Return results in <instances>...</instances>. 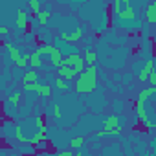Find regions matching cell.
I'll return each instance as SVG.
<instances>
[{"label": "cell", "mask_w": 156, "mask_h": 156, "mask_svg": "<svg viewBox=\"0 0 156 156\" xmlns=\"http://www.w3.org/2000/svg\"><path fill=\"white\" fill-rule=\"evenodd\" d=\"M37 94L42 96V98H50V96H51V87H48V85H41V88H39Z\"/></svg>", "instance_id": "d6986e66"}, {"label": "cell", "mask_w": 156, "mask_h": 156, "mask_svg": "<svg viewBox=\"0 0 156 156\" xmlns=\"http://www.w3.org/2000/svg\"><path fill=\"white\" fill-rule=\"evenodd\" d=\"M9 33V28H6V26H0V37H4V35H8Z\"/></svg>", "instance_id": "f546056e"}, {"label": "cell", "mask_w": 156, "mask_h": 156, "mask_svg": "<svg viewBox=\"0 0 156 156\" xmlns=\"http://www.w3.org/2000/svg\"><path fill=\"white\" fill-rule=\"evenodd\" d=\"M57 156H73V152H72V151H61Z\"/></svg>", "instance_id": "4dcf8cb0"}, {"label": "cell", "mask_w": 156, "mask_h": 156, "mask_svg": "<svg viewBox=\"0 0 156 156\" xmlns=\"http://www.w3.org/2000/svg\"><path fill=\"white\" fill-rule=\"evenodd\" d=\"M96 59H98V57H96V51H94V50H87V51H85V59H83V61H85L88 66H94Z\"/></svg>", "instance_id": "9a60e30c"}, {"label": "cell", "mask_w": 156, "mask_h": 156, "mask_svg": "<svg viewBox=\"0 0 156 156\" xmlns=\"http://www.w3.org/2000/svg\"><path fill=\"white\" fill-rule=\"evenodd\" d=\"M20 98H22V94H20V92H17V94H13V96H9V103H13V105H19V101H20Z\"/></svg>", "instance_id": "484cf974"}, {"label": "cell", "mask_w": 156, "mask_h": 156, "mask_svg": "<svg viewBox=\"0 0 156 156\" xmlns=\"http://www.w3.org/2000/svg\"><path fill=\"white\" fill-rule=\"evenodd\" d=\"M30 9L33 11V15H37L39 11H41V2H39V0H30Z\"/></svg>", "instance_id": "44dd1931"}, {"label": "cell", "mask_w": 156, "mask_h": 156, "mask_svg": "<svg viewBox=\"0 0 156 156\" xmlns=\"http://www.w3.org/2000/svg\"><path fill=\"white\" fill-rule=\"evenodd\" d=\"M134 17H136V13H134V9H132L130 2H123V9H121V13H119V19H127V20H132Z\"/></svg>", "instance_id": "52a82bcc"}, {"label": "cell", "mask_w": 156, "mask_h": 156, "mask_svg": "<svg viewBox=\"0 0 156 156\" xmlns=\"http://www.w3.org/2000/svg\"><path fill=\"white\" fill-rule=\"evenodd\" d=\"M53 114H55V118H61V107L57 103L53 105Z\"/></svg>", "instance_id": "f1b7e54d"}, {"label": "cell", "mask_w": 156, "mask_h": 156, "mask_svg": "<svg viewBox=\"0 0 156 156\" xmlns=\"http://www.w3.org/2000/svg\"><path fill=\"white\" fill-rule=\"evenodd\" d=\"M55 87L59 88V90H68L70 87H68V81H64V79H61V77H59V79L55 81Z\"/></svg>", "instance_id": "7402d4cb"}, {"label": "cell", "mask_w": 156, "mask_h": 156, "mask_svg": "<svg viewBox=\"0 0 156 156\" xmlns=\"http://www.w3.org/2000/svg\"><path fill=\"white\" fill-rule=\"evenodd\" d=\"M28 64H30L33 70H37V68H41V66H42V61H41V57L33 51V53L30 55V62H28Z\"/></svg>", "instance_id": "5bb4252c"}, {"label": "cell", "mask_w": 156, "mask_h": 156, "mask_svg": "<svg viewBox=\"0 0 156 156\" xmlns=\"http://www.w3.org/2000/svg\"><path fill=\"white\" fill-rule=\"evenodd\" d=\"M61 66L73 68V70H75V73H81V72L85 70V61H83V57H81L79 53H75V51H73V53H70V55L62 57Z\"/></svg>", "instance_id": "3957f363"}, {"label": "cell", "mask_w": 156, "mask_h": 156, "mask_svg": "<svg viewBox=\"0 0 156 156\" xmlns=\"http://www.w3.org/2000/svg\"><path fill=\"white\" fill-rule=\"evenodd\" d=\"M81 33H83V28H75V31H72V33H61V39L66 42H75L81 39Z\"/></svg>", "instance_id": "8992f818"}, {"label": "cell", "mask_w": 156, "mask_h": 156, "mask_svg": "<svg viewBox=\"0 0 156 156\" xmlns=\"http://www.w3.org/2000/svg\"><path fill=\"white\" fill-rule=\"evenodd\" d=\"M26 26H28V13L19 9L17 11V28L19 30H26Z\"/></svg>", "instance_id": "8fae6325"}, {"label": "cell", "mask_w": 156, "mask_h": 156, "mask_svg": "<svg viewBox=\"0 0 156 156\" xmlns=\"http://www.w3.org/2000/svg\"><path fill=\"white\" fill-rule=\"evenodd\" d=\"M116 127H119V118L118 116H107L105 121H103V129L110 130V129H116Z\"/></svg>", "instance_id": "30bf717a"}, {"label": "cell", "mask_w": 156, "mask_h": 156, "mask_svg": "<svg viewBox=\"0 0 156 156\" xmlns=\"http://www.w3.org/2000/svg\"><path fill=\"white\" fill-rule=\"evenodd\" d=\"M35 123H37V129H39V130H44V129H46V123H44V118H42V116H39V118L35 119Z\"/></svg>", "instance_id": "4316f807"}, {"label": "cell", "mask_w": 156, "mask_h": 156, "mask_svg": "<svg viewBox=\"0 0 156 156\" xmlns=\"http://www.w3.org/2000/svg\"><path fill=\"white\" fill-rule=\"evenodd\" d=\"M51 50H53V44H42L41 48H37V50H35V53H37L39 57H42L44 53H48V55H50V53H51Z\"/></svg>", "instance_id": "e0dca14e"}, {"label": "cell", "mask_w": 156, "mask_h": 156, "mask_svg": "<svg viewBox=\"0 0 156 156\" xmlns=\"http://www.w3.org/2000/svg\"><path fill=\"white\" fill-rule=\"evenodd\" d=\"M73 156H81V152H75V154H73Z\"/></svg>", "instance_id": "1f68e13d"}, {"label": "cell", "mask_w": 156, "mask_h": 156, "mask_svg": "<svg viewBox=\"0 0 156 156\" xmlns=\"http://www.w3.org/2000/svg\"><path fill=\"white\" fill-rule=\"evenodd\" d=\"M121 9H123V2H121V0H114V13L119 15Z\"/></svg>", "instance_id": "d4e9b609"}, {"label": "cell", "mask_w": 156, "mask_h": 156, "mask_svg": "<svg viewBox=\"0 0 156 156\" xmlns=\"http://www.w3.org/2000/svg\"><path fill=\"white\" fill-rule=\"evenodd\" d=\"M57 73L61 75V79H64V81H72V79H75V75H77L73 68H66V66H59Z\"/></svg>", "instance_id": "277c9868"}, {"label": "cell", "mask_w": 156, "mask_h": 156, "mask_svg": "<svg viewBox=\"0 0 156 156\" xmlns=\"http://www.w3.org/2000/svg\"><path fill=\"white\" fill-rule=\"evenodd\" d=\"M50 9H44V11H39L37 15H35V19H37V22L41 24V26H46L48 24V20H50Z\"/></svg>", "instance_id": "7c38bea8"}, {"label": "cell", "mask_w": 156, "mask_h": 156, "mask_svg": "<svg viewBox=\"0 0 156 156\" xmlns=\"http://www.w3.org/2000/svg\"><path fill=\"white\" fill-rule=\"evenodd\" d=\"M152 70H154V61L149 59V61L145 62V66L141 68V72L138 73V79H140V81H147V77H149V73H151Z\"/></svg>", "instance_id": "5b68a950"}, {"label": "cell", "mask_w": 156, "mask_h": 156, "mask_svg": "<svg viewBox=\"0 0 156 156\" xmlns=\"http://www.w3.org/2000/svg\"><path fill=\"white\" fill-rule=\"evenodd\" d=\"M156 94V88L152 87V88H145V90H141V94L138 96V103H136V112H138V118L141 119V123L147 127V129H154L156 127V123L151 119V116L147 114V110H145V103H147V99L151 98V96H154Z\"/></svg>", "instance_id": "7a4b0ae2"}, {"label": "cell", "mask_w": 156, "mask_h": 156, "mask_svg": "<svg viewBox=\"0 0 156 156\" xmlns=\"http://www.w3.org/2000/svg\"><path fill=\"white\" fill-rule=\"evenodd\" d=\"M37 79H39V77H37V72H35V70H30L28 73H24V85H31V83H39Z\"/></svg>", "instance_id": "4fadbf2b"}, {"label": "cell", "mask_w": 156, "mask_h": 156, "mask_svg": "<svg viewBox=\"0 0 156 156\" xmlns=\"http://www.w3.org/2000/svg\"><path fill=\"white\" fill-rule=\"evenodd\" d=\"M15 138H17L19 141H28V138L22 134V127H20V125H15Z\"/></svg>", "instance_id": "ffe728a7"}, {"label": "cell", "mask_w": 156, "mask_h": 156, "mask_svg": "<svg viewBox=\"0 0 156 156\" xmlns=\"http://www.w3.org/2000/svg\"><path fill=\"white\" fill-rule=\"evenodd\" d=\"M147 79H149V83H151L152 87H156V72H154V70L149 73V77H147Z\"/></svg>", "instance_id": "83f0119b"}, {"label": "cell", "mask_w": 156, "mask_h": 156, "mask_svg": "<svg viewBox=\"0 0 156 156\" xmlns=\"http://www.w3.org/2000/svg\"><path fill=\"white\" fill-rule=\"evenodd\" d=\"M145 15H147V22H149V24H154V22H156V2H149V4H147Z\"/></svg>", "instance_id": "ba28073f"}, {"label": "cell", "mask_w": 156, "mask_h": 156, "mask_svg": "<svg viewBox=\"0 0 156 156\" xmlns=\"http://www.w3.org/2000/svg\"><path fill=\"white\" fill-rule=\"evenodd\" d=\"M121 134V127H116V129H110V130H103V132H98L96 138H103V136H118Z\"/></svg>", "instance_id": "ac0fdd59"}, {"label": "cell", "mask_w": 156, "mask_h": 156, "mask_svg": "<svg viewBox=\"0 0 156 156\" xmlns=\"http://www.w3.org/2000/svg\"><path fill=\"white\" fill-rule=\"evenodd\" d=\"M83 138L81 136H77V138H72V141H70V147H81L83 145Z\"/></svg>", "instance_id": "cb8c5ba5"}, {"label": "cell", "mask_w": 156, "mask_h": 156, "mask_svg": "<svg viewBox=\"0 0 156 156\" xmlns=\"http://www.w3.org/2000/svg\"><path fill=\"white\" fill-rule=\"evenodd\" d=\"M39 88H41V85H39V83H31V85H24V90H26V92H39Z\"/></svg>", "instance_id": "603a6c76"}, {"label": "cell", "mask_w": 156, "mask_h": 156, "mask_svg": "<svg viewBox=\"0 0 156 156\" xmlns=\"http://www.w3.org/2000/svg\"><path fill=\"white\" fill-rule=\"evenodd\" d=\"M46 140V132H42V130H37L35 132V136L31 138V140H28L31 145H37V143H41V141H44Z\"/></svg>", "instance_id": "2e32d148"}, {"label": "cell", "mask_w": 156, "mask_h": 156, "mask_svg": "<svg viewBox=\"0 0 156 156\" xmlns=\"http://www.w3.org/2000/svg\"><path fill=\"white\" fill-rule=\"evenodd\" d=\"M50 61H51V64H53L55 68H59V66H61L62 53H61V50H59L57 46H53V50H51V53H50Z\"/></svg>", "instance_id": "9c48e42d"}, {"label": "cell", "mask_w": 156, "mask_h": 156, "mask_svg": "<svg viewBox=\"0 0 156 156\" xmlns=\"http://www.w3.org/2000/svg\"><path fill=\"white\" fill-rule=\"evenodd\" d=\"M98 85V68L96 66H88L85 68L79 77L75 81V90L79 94H90Z\"/></svg>", "instance_id": "6da1fadb"}]
</instances>
